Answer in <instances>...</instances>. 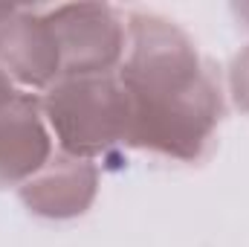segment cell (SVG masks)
Masks as SVG:
<instances>
[{
    "mask_svg": "<svg viewBox=\"0 0 249 247\" xmlns=\"http://www.w3.org/2000/svg\"><path fill=\"white\" fill-rule=\"evenodd\" d=\"M119 73L130 128L127 143L194 160L220 120V90L183 29L157 15H133Z\"/></svg>",
    "mask_w": 249,
    "mask_h": 247,
    "instance_id": "1",
    "label": "cell"
},
{
    "mask_svg": "<svg viewBox=\"0 0 249 247\" xmlns=\"http://www.w3.org/2000/svg\"><path fill=\"white\" fill-rule=\"evenodd\" d=\"M44 111L61 148L75 160L105 154L116 143H127V93L122 82L107 73L64 79L47 93Z\"/></svg>",
    "mask_w": 249,
    "mask_h": 247,
    "instance_id": "2",
    "label": "cell"
},
{
    "mask_svg": "<svg viewBox=\"0 0 249 247\" xmlns=\"http://www.w3.org/2000/svg\"><path fill=\"white\" fill-rule=\"evenodd\" d=\"M44 18L55 38L61 73H67V79L99 76L119 62L124 47V26L116 9L102 3H78L58 6Z\"/></svg>",
    "mask_w": 249,
    "mask_h": 247,
    "instance_id": "3",
    "label": "cell"
},
{
    "mask_svg": "<svg viewBox=\"0 0 249 247\" xmlns=\"http://www.w3.org/2000/svg\"><path fill=\"white\" fill-rule=\"evenodd\" d=\"M50 134L38 114V99L9 93L0 99V184H15L50 160Z\"/></svg>",
    "mask_w": 249,
    "mask_h": 247,
    "instance_id": "4",
    "label": "cell"
},
{
    "mask_svg": "<svg viewBox=\"0 0 249 247\" xmlns=\"http://www.w3.org/2000/svg\"><path fill=\"white\" fill-rule=\"evenodd\" d=\"M0 70L26 84H50L61 73V59L47 18L15 9L0 21Z\"/></svg>",
    "mask_w": 249,
    "mask_h": 247,
    "instance_id": "5",
    "label": "cell"
},
{
    "mask_svg": "<svg viewBox=\"0 0 249 247\" xmlns=\"http://www.w3.org/2000/svg\"><path fill=\"white\" fill-rule=\"evenodd\" d=\"M96 195V169L87 160H67L61 166H55L53 175H44L38 181H29L23 186V201L41 212V215H53V218H67L75 212H84V206L93 201Z\"/></svg>",
    "mask_w": 249,
    "mask_h": 247,
    "instance_id": "6",
    "label": "cell"
},
{
    "mask_svg": "<svg viewBox=\"0 0 249 247\" xmlns=\"http://www.w3.org/2000/svg\"><path fill=\"white\" fill-rule=\"evenodd\" d=\"M232 87H235V99L238 105H244L249 111V50L244 56H238L235 70H232Z\"/></svg>",
    "mask_w": 249,
    "mask_h": 247,
    "instance_id": "7",
    "label": "cell"
},
{
    "mask_svg": "<svg viewBox=\"0 0 249 247\" xmlns=\"http://www.w3.org/2000/svg\"><path fill=\"white\" fill-rule=\"evenodd\" d=\"M9 93H12V84H9V76H6V73L0 70V99H6Z\"/></svg>",
    "mask_w": 249,
    "mask_h": 247,
    "instance_id": "8",
    "label": "cell"
},
{
    "mask_svg": "<svg viewBox=\"0 0 249 247\" xmlns=\"http://www.w3.org/2000/svg\"><path fill=\"white\" fill-rule=\"evenodd\" d=\"M235 12H238L244 21H249V3H241V6H235Z\"/></svg>",
    "mask_w": 249,
    "mask_h": 247,
    "instance_id": "9",
    "label": "cell"
}]
</instances>
